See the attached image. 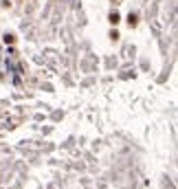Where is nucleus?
Instances as JSON below:
<instances>
[{"instance_id": "1", "label": "nucleus", "mask_w": 178, "mask_h": 189, "mask_svg": "<svg viewBox=\"0 0 178 189\" xmlns=\"http://www.w3.org/2000/svg\"><path fill=\"white\" fill-rule=\"evenodd\" d=\"M128 22H130V26H134V24H136V15L130 13V15H128Z\"/></svg>"}, {"instance_id": "2", "label": "nucleus", "mask_w": 178, "mask_h": 189, "mask_svg": "<svg viewBox=\"0 0 178 189\" xmlns=\"http://www.w3.org/2000/svg\"><path fill=\"white\" fill-rule=\"evenodd\" d=\"M13 40H15V37H13V35H11V33H7V35H5V42H7V44H11V42H13Z\"/></svg>"}, {"instance_id": "3", "label": "nucleus", "mask_w": 178, "mask_h": 189, "mask_svg": "<svg viewBox=\"0 0 178 189\" xmlns=\"http://www.w3.org/2000/svg\"><path fill=\"white\" fill-rule=\"evenodd\" d=\"M110 22L117 24V22H119V13H112V15H110Z\"/></svg>"}]
</instances>
